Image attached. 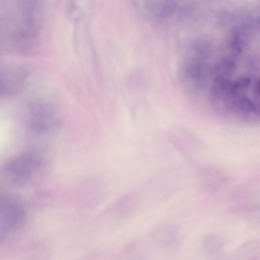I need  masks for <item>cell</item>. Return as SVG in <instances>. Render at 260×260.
I'll list each match as a JSON object with an SVG mask.
<instances>
[{
	"instance_id": "7a4b0ae2",
	"label": "cell",
	"mask_w": 260,
	"mask_h": 260,
	"mask_svg": "<svg viewBox=\"0 0 260 260\" xmlns=\"http://www.w3.org/2000/svg\"><path fill=\"white\" fill-rule=\"evenodd\" d=\"M200 176L203 185L213 191L222 186L228 180L226 174L222 170L213 166L203 168Z\"/></svg>"
},
{
	"instance_id": "277c9868",
	"label": "cell",
	"mask_w": 260,
	"mask_h": 260,
	"mask_svg": "<svg viewBox=\"0 0 260 260\" xmlns=\"http://www.w3.org/2000/svg\"><path fill=\"white\" fill-rule=\"evenodd\" d=\"M225 245V240L220 235L210 233L204 236L201 240L200 248L206 255L211 256L222 251Z\"/></svg>"
},
{
	"instance_id": "6da1fadb",
	"label": "cell",
	"mask_w": 260,
	"mask_h": 260,
	"mask_svg": "<svg viewBox=\"0 0 260 260\" xmlns=\"http://www.w3.org/2000/svg\"><path fill=\"white\" fill-rule=\"evenodd\" d=\"M154 236L157 246L165 253L175 252L181 244L178 228L173 224L165 223L159 225Z\"/></svg>"
},
{
	"instance_id": "3957f363",
	"label": "cell",
	"mask_w": 260,
	"mask_h": 260,
	"mask_svg": "<svg viewBox=\"0 0 260 260\" xmlns=\"http://www.w3.org/2000/svg\"><path fill=\"white\" fill-rule=\"evenodd\" d=\"M260 256L259 239L247 241L237 247L232 254V258L236 259L258 260Z\"/></svg>"
}]
</instances>
